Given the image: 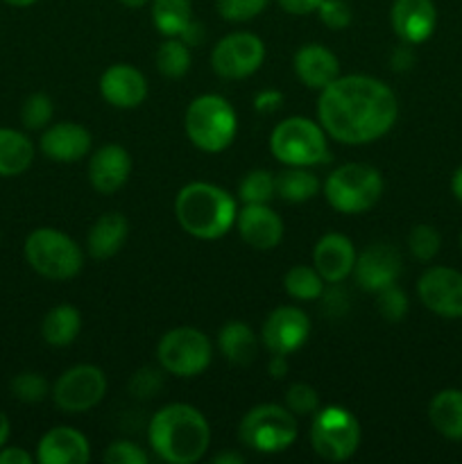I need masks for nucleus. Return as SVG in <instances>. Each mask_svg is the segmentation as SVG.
Listing matches in <instances>:
<instances>
[{
	"label": "nucleus",
	"instance_id": "1",
	"mask_svg": "<svg viewBox=\"0 0 462 464\" xmlns=\"http://www.w3.org/2000/svg\"><path fill=\"white\" fill-rule=\"evenodd\" d=\"M397 95L370 75H340L320 91L317 121L326 136L344 145H367L394 127Z\"/></svg>",
	"mask_w": 462,
	"mask_h": 464
},
{
	"label": "nucleus",
	"instance_id": "2",
	"mask_svg": "<svg viewBox=\"0 0 462 464\" xmlns=\"http://www.w3.org/2000/svg\"><path fill=\"white\" fill-rule=\"evenodd\" d=\"M148 440L159 460L193 464L207 456L211 447V429L197 408L188 403H170L149 420Z\"/></svg>",
	"mask_w": 462,
	"mask_h": 464
},
{
	"label": "nucleus",
	"instance_id": "3",
	"mask_svg": "<svg viewBox=\"0 0 462 464\" xmlns=\"http://www.w3.org/2000/svg\"><path fill=\"white\" fill-rule=\"evenodd\" d=\"M236 199L208 181L186 184L175 198V218L181 229L199 240H217L236 225Z\"/></svg>",
	"mask_w": 462,
	"mask_h": 464
},
{
	"label": "nucleus",
	"instance_id": "4",
	"mask_svg": "<svg viewBox=\"0 0 462 464\" xmlns=\"http://www.w3.org/2000/svg\"><path fill=\"white\" fill-rule=\"evenodd\" d=\"M186 136L202 152H225L238 131L236 109L222 95L204 93L186 109Z\"/></svg>",
	"mask_w": 462,
	"mask_h": 464
},
{
	"label": "nucleus",
	"instance_id": "5",
	"mask_svg": "<svg viewBox=\"0 0 462 464\" xmlns=\"http://www.w3.org/2000/svg\"><path fill=\"white\" fill-rule=\"evenodd\" d=\"M270 150L276 161L294 168L322 166L331 161L324 127L302 116L285 118L272 130Z\"/></svg>",
	"mask_w": 462,
	"mask_h": 464
},
{
	"label": "nucleus",
	"instance_id": "6",
	"mask_svg": "<svg viewBox=\"0 0 462 464\" xmlns=\"http://www.w3.org/2000/svg\"><path fill=\"white\" fill-rule=\"evenodd\" d=\"M383 177L367 163H344L335 168L324 181L326 202L344 216L370 211L383 195Z\"/></svg>",
	"mask_w": 462,
	"mask_h": 464
},
{
	"label": "nucleus",
	"instance_id": "7",
	"mask_svg": "<svg viewBox=\"0 0 462 464\" xmlns=\"http://www.w3.org/2000/svg\"><path fill=\"white\" fill-rule=\"evenodd\" d=\"M25 258L34 272L53 281H66L80 275L84 252L80 245L59 229L41 227L25 238Z\"/></svg>",
	"mask_w": 462,
	"mask_h": 464
},
{
	"label": "nucleus",
	"instance_id": "8",
	"mask_svg": "<svg viewBox=\"0 0 462 464\" xmlns=\"http://www.w3.org/2000/svg\"><path fill=\"white\" fill-rule=\"evenodd\" d=\"M240 442L256 453H281L297 440V420L285 406L261 403L240 421Z\"/></svg>",
	"mask_w": 462,
	"mask_h": 464
},
{
	"label": "nucleus",
	"instance_id": "9",
	"mask_svg": "<svg viewBox=\"0 0 462 464\" xmlns=\"http://www.w3.org/2000/svg\"><path fill=\"white\" fill-rule=\"evenodd\" d=\"M311 447L322 460L344 462L361 447V424L351 411L326 406L313 415Z\"/></svg>",
	"mask_w": 462,
	"mask_h": 464
},
{
	"label": "nucleus",
	"instance_id": "10",
	"mask_svg": "<svg viewBox=\"0 0 462 464\" xmlns=\"http://www.w3.org/2000/svg\"><path fill=\"white\" fill-rule=\"evenodd\" d=\"M157 358L168 374H175L179 379H193L211 365V340L193 326H179V329L168 331L159 340Z\"/></svg>",
	"mask_w": 462,
	"mask_h": 464
},
{
	"label": "nucleus",
	"instance_id": "11",
	"mask_svg": "<svg viewBox=\"0 0 462 464\" xmlns=\"http://www.w3.org/2000/svg\"><path fill=\"white\" fill-rule=\"evenodd\" d=\"M107 394V376L95 365H75L63 372L53 388L59 411L80 415L98 406Z\"/></svg>",
	"mask_w": 462,
	"mask_h": 464
},
{
	"label": "nucleus",
	"instance_id": "12",
	"mask_svg": "<svg viewBox=\"0 0 462 464\" xmlns=\"http://www.w3.org/2000/svg\"><path fill=\"white\" fill-rule=\"evenodd\" d=\"M265 62V45L256 34L234 32L216 44L211 53V66L225 80H245L254 75Z\"/></svg>",
	"mask_w": 462,
	"mask_h": 464
},
{
	"label": "nucleus",
	"instance_id": "13",
	"mask_svg": "<svg viewBox=\"0 0 462 464\" xmlns=\"http://www.w3.org/2000/svg\"><path fill=\"white\" fill-rule=\"evenodd\" d=\"M311 335V320L297 306H279L263 322L261 340L270 353L290 356L306 344Z\"/></svg>",
	"mask_w": 462,
	"mask_h": 464
},
{
	"label": "nucleus",
	"instance_id": "14",
	"mask_svg": "<svg viewBox=\"0 0 462 464\" xmlns=\"http://www.w3.org/2000/svg\"><path fill=\"white\" fill-rule=\"evenodd\" d=\"M421 304L447 320L462 317V275L451 267H430L417 284Z\"/></svg>",
	"mask_w": 462,
	"mask_h": 464
},
{
	"label": "nucleus",
	"instance_id": "15",
	"mask_svg": "<svg viewBox=\"0 0 462 464\" xmlns=\"http://www.w3.org/2000/svg\"><path fill=\"white\" fill-rule=\"evenodd\" d=\"M401 254L388 243H374L356 256L353 276L356 284L367 293H379L397 284L401 276Z\"/></svg>",
	"mask_w": 462,
	"mask_h": 464
},
{
	"label": "nucleus",
	"instance_id": "16",
	"mask_svg": "<svg viewBox=\"0 0 462 464\" xmlns=\"http://www.w3.org/2000/svg\"><path fill=\"white\" fill-rule=\"evenodd\" d=\"M390 23L406 45H419L430 39L438 25V9L433 0H394Z\"/></svg>",
	"mask_w": 462,
	"mask_h": 464
},
{
	"label": "nucleus",
	"instance_id": "17",
	"mask_svg": "<svg viewBox=\"0 0 462 464\" xmlns=\"http://www.w3.org/2000/svg\"><path fill=\"white\" fill-rule=\"evenodd\" d=\"M100 95L116 109H134L148 98V80L131 63H113L100 77Z\"/></svg>",
	"mask_w": 462,
	"mask_h": 464
},
{
	"label": "nucleus",
	"instance_id": "18",
	"mask_svg": "<svg viewBox=\"0 0 462 464\" xmlns=\"http://www.w3.org/2000/svg\"><path fill=\"white\" fill-rule=\"evenodd\" d=\"M238 234L258 252L274 249L284 240V220L267 204H245L236 216Z\"/></svg>",
	"mask_w": 462,
	"mask_h": 464
},
{
	"label": "nucleus",
	"instance_id": "19",
	"mask_svg": "<svg viewBox=\"0 0 462 464\" xmlns=\"http://www.w3.org/2000/svg\"><path fill=\"white\" fill-rule=\"evenodd\" d=\"M356 256V247L347 236L326 234L317 240L313 266L326 284H342L349 275H353Z\"/></svg>",
	"mask_w": 462,
	"mask_h": 464
},
{
	"label": "nucleus",
	"instance_id": "20",
	"mask_svg": "<svg viewBox=\"0 0 462 464\" xmlns=\"http://www.w3.org/2000/svg\"><path fill=\"white\" fill-rule=\"evenodd\" d=\"M41 464H86L91 460V444L84 433L71 426H54L36 447Z\"/></svg>",
	"mask_w": 462,
	"mask_h": 464
},
{
	"label": "nucleus",
	"instance_id": "21",
	"mask_svg": "<svg viewBox=\"0 0 462 464\" xmlns=\"http://www.w3.org/2000/svg\"><path fill=\"white\" fill-rule=\"evenodd\" d=\"M131 175V157L122 145H104L91 157L89 179L98 193L113 195L127 184Z\"/></svg>",
	"mask_w": 462,
	"mask_h": 464
},
{
	"label": "nucleus",
	"instance_id": "22",
	"mask_svg": "<svg viewBox=\"0 0 462 464\" xmlns=\"http://www.w3.org/2000/svg\"><path fill=\"white\" fill-rule=\"evenodd\" d=\"M91 131L77 122H57L41 136V150L48 159L59 163H75L89 154Z\"/></svg>",
	"mask_w": 462,
	"mask_h": 464
},
{
	"label": "nucleus",
	"instance_id": "23",
	"mask_svg": "<svg viewBox=\"0 0 462 464\" xmlns=\"http://www.w3.org/2000/svg\"><path fill=\"white\" fill-rule=\"evenodd\" d=\"M294 72L308 89L322 91L340 77V62L326 45L306 44L294 54Z\"/></svg>",
	"mask_w": 462,
	"mask_h": 464
},
{
	"label": "nucleus",
	"instance_id": "24",
	"mask_svg": "<svg viewBox=\"0 0 462 464\" xmlns=\"http://www.w3.org/2000/svg\"><path fill=\"white\" fill-rule=\"evenodd\" d=\"M127 234H130V222L122 213H104L95 220V225L89 231V243L86 249L93 258H111L113 254L120 252L125 245Z\"/></svg>",
	"mask_w": 462,
	"mask_h": 464
},
{
	"label": "nucleus",
	"instance_id": "25",
	"mask_svg": "<svg viewBox=\"0 0 462 464\" xmlns=\"http://www.w3.org/2000/svg\"><path fill=\"white\" fill-rule=\"evenodd\" d=\"M428 420L439 435L462 442V390H442L430 399Z\"/></svg>",
	"mask_w": 462,
	"mask_h": 464
},
{
	"label": "nucleus",
	"instance_id": "26",
	"mask_svg": "<svg viewBox=\"0 0 462 464\" xmlns=\"http://www.w3.org/2000/svg\"><path fill=\"white\" fill-rule=\"evenodd\" d=\"M217 347L231 365H249L258 356V338L245 322H229L217 334Z\"/></svg>",
	"mask_w": 462,
	"mask_h": 464
},
{
	"label": "nucleus",
	"instance_id": "27",
	"mask_svg": "<svg viewBox=\"0 0 462 464\" xmlns=\"http://www.w3.org/2000/svg\"><path fill=\"white\" fill-rule=\"evenodd\" d=\"M34 161V145L23 131L0 127V177L23 175Z\"/></svg>",
	"mask_w": 462,
	"mask_h": 464
},
{
	"label": "nucleus",
	"instance_id": "28",
	"mask_svg": "<svg viewBox=\"0 0 462 464\" xmlns=\"http://www.w3.org/2000/svg\"><path fill=\"white\" fill-rule=\"evenodd\" d=\"M82 331V315L71 304L54 306L41 324V335L50 347H68L77 340Z\"/></svg>",
	"mask_w": 462,
	"mask_h": 464
},
{
	"label": "nucleus",
	"instance_id": "29",
	"mask_svg": "<svg viewBox=\"0 0 462 464\" xmlns=\"http://www.w3.org/2000/svg\"><path fill=\"white\" fill-rule=\"evenodd\" d=\"M320 193V179L306 168L290 166L276 175V198L290 204H302Z\"/></svg>",
	"mask_w": 462,
	"mask_h": 464
},
{
	"label": "nucleus",
	"instance_id": "30",
	"mask_svg": "<svg viewBox=\"0 0 462 464\" xmlns=\"http://www.w3.org/2000/svg\"><path fill=\"white\" fill-rule=\"evenodd\" d=\"M193 21L190 0H152V23L159 34L179 36Z\"/></svg>",
	"mask_w": 462,
	"mask_h": 464
},
{
	"label": "nucleus",
	"instance_id": "31",
	"mask_svg": "<svg viewBox=\"0 0 462 464\" xmlns=\"http://www.w3.org/2000/svg\"><path fill=\"white\" fill-rule=\"evenodd\" d=\"M285 293L299 302H317L324 293V279L315 267L294 266L284 276Z\"/></svg>",
	"mask_w": 462,
	"mask_h": 464
},
{
	"label": "nucleus",
	"instance_id": "32",
	"mask_svg": "<svg viewBox=\"0 0 462 464\" xmlns=\"http://www.w3.org/2000/svg\"><path fill=\"white\" fill-rule=\"evenodd\" d=\"M190 62V48L179 39V36H168L157 50V68L161 75L170 77V80H179L188 72Z\"/></svg>",
	"mask_w": 462,
	"mask_h": 464
},
{
	"label": "nucleus",
	"instance_id": "33",
	"mask_svg": "<svg viewBox=\"0 0 462 464\" xmlns=\"http://www.w3.org/2000/svg\"><path fill=\"white\" fill-rule=\"evenodd\" d=\"M238 198L243 204H267L276 198V175L270 170L247 172L238 186Z\"/></svg>",
	"mask_w": 462,
	"mask_h": 464
},
{
	"label": "nucleus",
	"instance_id": "34",
	"mask_svg": "<svg viewBox=\"0 0 462 464\" xmlns=\"http://www.w3.org/2000/svg\"><path fill=\"white\" fill-rule=\"evenodd\" d=\"M408 247H410L412 256L417 261H430V258L438 256L439 247H442V238H439L435 227L417 225L408 236Z\"/></svg>",
	"mask_w": 462,
	"mask_h": 464
},
{
	"label": "nucleus",
	"instance_id": "35",
	"mask_svg": "<svg viewBox=\"0 0 462 464\" xmlns=\"http://www.w3.org/2000/svg\"><path fill=\"white\" fill-rule=\"evenodd\" d=\"M50 385L48 381L43 379L36 372H23V374L14 376L12 379V394L18 399V401L25 403H39L48 397Z\"/></svg>",
	"mask_w": 462,
	"mask_h": 464
},
{
	"label": "nucleus",
	"instance_id": "36",
	"mask_svg": "<svg viewBox=\"0 0 462 464\" xmlns=\"http://www.w3.org/2000/svg\"><path fill=\"white\" fill-rule=\"evenodd\" d=\"M53 113H54V107H53V100H50L48 95L32 93L30 98L23 102L21 121L27 130H43V127L50 122V118H53Z\"/></svg>",
	"mask_w": 462,
	"mask_h": 464
},
{
	"label": "nucleus",
	"instance_id": "37",
	"mask_svg": "<svg viewBox=\"0 0 462 464\" xmlns=\"http://www.w3.org/2000/svg\"><path fill=\"white\" fill-rule=\"evenodd\" d=\"M285 408H288L293 415H315L320 411V394L315 392V388L308 383H294L290 385L288 392H285Z\"/></svg>",
	"mask_w": 462,
	"mask_h": 464
},
{
	"label": "nucleus",
	"instance_id": "38",
	"mask_svg": "<svg viewBox=\"0 0 462 464\" xmlns=\"http://www.w3.org/2000/svg\"><path fill=\"white\" fill-rule=\"evenodd\" d=\"M270 0H217V12L225 21L245 23L256 18Z\"/></svg>",
	"mask_w": 462,
	"mask_h": 464
},
{
	"label": "nucleus",
	"instance_id": "39",
	"mask_svg": "<svg viewBox=\"0 0 462 464\" xmlns=\"http://www.w3.org/2000/svg\"><path fill=\"white\" fill-rule=\"evenodd\" d=\"M380 315L388 322H401L408 313V297L397 284L379 290V302H376Z\"/></svg>",
	"mask_w": 462,
	"mask_h": 464
},
{
	"label": "nucleus",
	"instance_id": "40",
	"mask_svg": "<svg viewBox=\"0 0 462 464\" xmlns=\"http://www.w3.org/2000/svg\"><path fill=\"white\" fill-rule=\"evenodd\" d=\"M102 460L107 464H148L149 456L145 453V449L130 442V440H116V442L109 444Z\"/></svg>",
	"mask_w": 462,
	"mask_h": 464
},
{
	"label": "nucleus",
	"instance_id": "41",
	"mask_svg": "<svg viewBox=\"0 0 462 464\" xmlns=\"http://www.w3.org/2000/svg\"><path fill=\"white\" fill-rule=\"evenodd\" d=\"M317 16L329 30H344L351 25V7L344 0H322L317 7Z\"/></svg>",
	"mask_w": 462,
	"mask_h": 464
},
{
	"label": "nucleus",
	"instance_id": "42",
	"mask_svg": "<svg viewBox=\"0 0 462 464\" xmlns=\"http://www.w3.org/2000/svg\"><path fill=\"white\" fill-rule=\"evenodd\" d=\"M159 388H161V374H159L157 370H149V367L136 372L134 379H131L130 383L131 394L140 399L154 397V394L159 392Z\"/></svg>",
	"mask_w": 462,
	"mask_h": 464
},
{
	"label": "nucleus",
	"instance_id": "43",
	"mask_svg": "<svg viewBox=\"0 0 462 464\" xmlns=\"http://www.w3.org/2000/svg\"><path fill=\"white\" fill-rule=\"evenodd\" d=\"M281 104H284V93L276 89H267L261 91V93L254 98V109L263 116H272L274 111H279Z\"/></svg>",
	"mask_w": 462,
	"mask_h": 464
},
{
	"label": "nucleus",
	"instance_id": "44",
	"mask_svg": "<svg viewBox=\"0 0 462 464\" xmlns=\"http://www.w3.org/2000/svg\"><path fill=\"white\" fill-rule=\"evenodd\" d=\"M276 3L284 12L293 14V16H306V14L317 12L322 0H276Z\"/></svg>",
	"mask_w": 462,
	"mask_h": 464
},
{
	"label": "nucleus",
	"instance_id": "45",
	"mask_svg": "<svg viewBox=\"0 0 462 464\" xmlns=\"http://www.w3.org/2000/svg\"><path fill=\"white\" fill-rule=\"evenodd\" d=\"M0 464H32V456L21 447L0 449Z\"/></svg>",
	"mask_w": 462,
	"mask_h": 464
},
{
	"label": "nucleus",
	"instance_id": "46",
	"mask_svg": "<svg viewBox=\"0 0 462 464\" xmlns=\"http://www.w3.org/2000/svg\"><path fill=\"white\" fill-rule=\"evenodd\" d=\"M179 39L184 41L188 48L190 45H199L204 41V25L197 21H190L188 27H186V30L179 34Z\"/></svg>",
	"mask_w": 462,
	"mask_h": 464
},
{
	"label": "nucleus",
	"instance_id": "47",
	"mask_svg": "<svg viewBox=\"0 0 462 464\" xmlns=\"http://www.w3.org/2000/svg\"><path fill=\"white\" fill-rule=\"evenodd\" d=\"M267 370H270L272 379H284V376L288 374V356L272 353L270 362H267Z\"/></svg>",
	"mask_w": 462,
	"mask_h": 464
},
{
	"label": "nucleus",
	"instance_id": "48",
	"mask_svg": "<svg viewBox=\"0 0 462 464\" xmlns=\"http://www.w3.org/2000/svg\"><path fill=\"white\" fill-rule=\"evenodd\" d=\"M412 62H415V57H412L408 50H399V53H394V57H392V66H397L399 71L412 66Z\"/></svg>",
	"mask_w": 462,
	"mask_h": 464
},
{
	"label": "nucleus",
	"instance_id": "49",
	"mask_svg": "<svg viewBox=\"0 0 462 464\" xmlns=\"http://www.w3.org/2000/svg\"><path fill=\"white\" fill-rule=\"evenodd\" d=\"M451 190H453V195H456L457 202L462 204V166L457 168L456 172H453V177H451Z\"/></svg>",
	"mask_w": 462,
	"mask_h": 464
},
{
	"label": "nucleus",
	"instance_id": "50",
	"mask_svg": "<svg viewBox=\"0 0 462 464\" xmlns=\"http://www.w3.org/2000/svg\"><path fill=\"white\" fill-rule=\"evenodd\" d=\"M7 440H9V420H7V415L0 411V449L7 444Z\"/></svg>",
	"mask_w": 462,
	"mask_h": 464
},
{
	"label": "nucleus",
	"instance_id": "51",
	"mask_svg": "<svg viewBox=\"0 0 462 464\" xmlns=\"http://www.w3.org/2000/svg\"><path fill=\"white\" fill-rule=\"evenodd\" d=\"M216 462L217 464H231V462L240 464L243 462V456H238V453H220V456L216 458Z\"/></svg>",
	"mask_w": 462,
	"mask_h": 464
},
{
	"label": "nucleus",
	"instance_id": "52",
	"mask_svg": "<svg viewBox=\"0 0 462 464\" xmlns=\"http://www.w3.org/2000/svg\"><path fill=\"white\" fill-rule=\"evenodd\" d=\"M120 5H125V7H131V9H139L143 7V5H148L149 0H118Z\"/></svg>",
	"mask_w": 462,
	"mask_h": 464
},
{
	"label": "nucleus",
	"instance_id": "53",
	"mask_svg": "<svg viewBox=\"0 0 462 464\" xmlns=\"http://www.w3.org/2000/svg\"><path fill=\"white\" fill-rule=\"evenodd\" d=\"M5 3L14 5V7H30V5H34L36 0H5Z\"/></svg>",
	"mask_w": 462,
	"mask_h": 464
},
{
	"label": "nucleus",
	"instance_id": "54",
	"mask_svg": "<svg viewBox=\"0 0 462 464\" xmlns=\"http://www.w3.org/2000/svg\"><path fill=\"white\" fill-rule=\"evenodd\" d=\"M460 245H462V234H460Z\"/></svg>",
	"mask_w": 462,
	"mask_h": 464
}]
</instances>
